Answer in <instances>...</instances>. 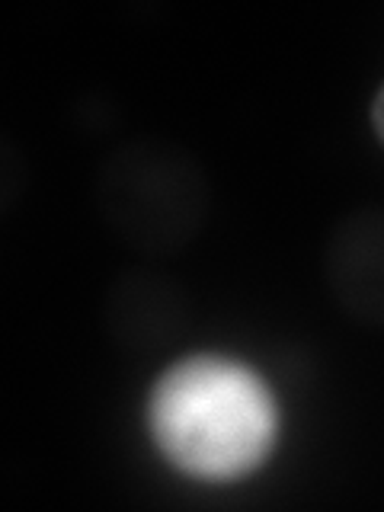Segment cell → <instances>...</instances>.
I'll return each instance as SVG.
<instances>
[{"mask_svg": "<svg viewBox=\"0 0 384 512\" xmlns=\"http://www.w3.org/2000/svg\"><path fill=\"white\" fill-rule=\"evenodd\" d=\"M26 180V164H23V157L13 151V144L10 138L0 141V208L4 212H10L13 208V199L20 196V189Z\"/></svg>", "mask_w": 384, "mask_h": 512, "instance_id": "5", "label": "cell"}, {"mask_svg": "<svg viewBox=\"0 0 384 512\" xmlns=\"http://www.w3.org/2000/svg\"><path fill=\"white\" fill-rule=\"evenodd\" d=\"M212 176L199 154L164 135H135L96 164L93 202L122 247L170 260L202 237L212 218Z\"/></svg>", "mask_w": 384, "mask_h": 512, "instance_id": "2", "label": "cell"}, {"mask_svg": "<svg viewBox=\"0 0 384 512\" xmlns=\"http://www.w3.org/2000/svg\"><path fill=\"white\" fill-rule=\"evenodd\" d=\"M320 272L352 324L384 330V205H356L327 231Z\"/></svg>", "mask_w": 384, "mask_h": 512, "instance_id": "4", "label": "cell"}, {"mask_svg": "<svg viewBox=\"0 0 384 512\" xmlns=\"http://www.w3.org/2000/svg\"><path fill=\"white\" fill-rule=\"evenodd\" d=\"M154 439L192 477L234 480L256 471L276 442V404L250 368L228 359H186L151 394Z\"/></svg>", "mask_w": 384, "mask_h": 512, "instance_id": "1", "label": "cell"}, {"mask_svg": "<svg viewBox=\"0 0 384 512\" xmlns=\"http://www.w3.org/2000/svg\"><path fill=\"white\" fill-rule=\"evenodd\" d=\"M372 128H375V135H378V141L384 144V84L375 90V96H372Z\"/></svg>", "mask_w": 384, "mask_h": 512, "instance_id": "6", "label": "cell"}, {"mask_svg": "<svg viewBox=\"0 0 384 512\" xmlns=\"http://www.w3.org/2000/svg\"><path fill=\"white\" fill-rule=\"evenodd\" d=\"M100 320L109 343L125 356H160L180 346L196 327V298L189 285L151 263L125 266L109 279Z\"/></svg>", "mask_w": 384, "mask_h": 512, "instance_id": "3", "label": "cell"}]
</instances>
